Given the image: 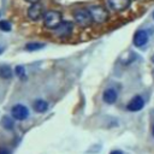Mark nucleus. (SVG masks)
<instances>
[{"label":"nucleus","instance_id":"obj_8","mask_svg":"<svg viewBox=\"0 0 154 154\" xmlns=\"http://www.w3.org/2000/svg\"><path fill=\"white\" fill-rule=\"evenodd\" d=\"M143 106H144V100L142 99V96L136 95V96H134V97L129 101L126 108H128L129 111H131V112H137V111L142 109Z\"/></svg>","mask_w":154,"mask_h":154},{"label":"nucleus","instance_id":"obj_11","mask_svg":"<svg viewBox=\"0 0 154 154\" xmlns=\"http://www.w3.org/2000/svg\"><path fill=\"white\" fill-rule=\"evenodd\" d=\"M47 108H48V103L43 100H36L34 102V109L38 113H42V112L47 111Z\"/></svg>","mask_w":154,"mask_h":154},{"label":"nucleus","instance_id":"obj_17","mask_svg":"<svg viewBox=\"0 0 154 154\" xmlns=\"http://www.w3.org/2000/svg\"><path fill=\"white\" fill-rule=\"evenodd\" d=\"M111 154H123L120 150H113V152H111Z\"/></svg>","mask_w":154,"mask_h":154},{"label":"nucleus","instance_id":"obj_5","mask_svg":"<svg viewBox=\"0 0 154 154\" xmlns=\"http://www.w3.org/2000/svg\"><path fill=\"white\" fill-rule=\"evenodd\" d=\"M43 6L38 2L31 4V6L28 8V17L32 20H38L41 17H43Z\"/></svg>","mask_w":154,"mask_h":154},{"label":"nucleus","instance_id":"obj_10","mask_svg":"<svg viewBox=\"0 0 154 154\" xmlns=\"http://www.w3.org/2000/svg\"><path fill=\"white\" fill-rule=\"evenodd\" d=\"M117 96H118L117 91L114 89H112V88H109V89L103 91V101L106 103H114L117 101Z\"/></svg>","mask_w":154,"mask_h":154},{"label":"nucleus","instance_id":"obj_20","mask_svg":"<svg viewBox=\"0 0 154 154\" xmlns=\"http://www.w3.org/2000/svg\"><path fill=\"white\" fill-rule=\"evenodd\" d=\"M1 52H2V48H1V47H0V53H1Z\"/></svg>","mask_w":154,"mask_h":154},{"label":"nucleus","instance_id":"obj_13","mask_svg":"<svg viewBox=\"0 0 154 154\" xmlns=\"http://www.w3.org/2000/svg\"><path fill=\"white\" fill-rule=\"evenodd\" d=\"M42 47H45V43H40V42H30V43H28L25 46V48L28 51H37V49H40Z\"/></svg>","mask_w":154,"mask_h":154},{"label":"nucleus","instance_id":"obj_18","mask_svg":"<svg viewBox=\"0 0 154 154\" xmlns=\"http://www.w3.org/2000/svg\"><path fill=\"white\" fill-rule=\"evenodd\" d=\"M0 154H8V152H7L6 149H1V150H0Z\"/></svg>","mask_w":154,"mask_h":154},{"label":"nucleus","instance_id":"obj_9","mask_svg":"<svg viewBox=\"0 0 154 154\" xmlns=\"http://www.w3.org/2000/svg\"><path fill=\"white\" fill-rule=\"evenodd\" d=\"M148 41V34L146 30H137L134 35V45L136 47H142Z\"/></svg>","mask_w":154,"mask_h":154},{"label":"nucleus","instance_id":"obj_21","mask_svg":"<svg viewBox=\"0 0 154 154\" xmlns=\"http://www.w3.org/2000/svg\"><path fill=\"white\" fill-rule=\"evenodd\" d=\"M153 136H154V126H153Z\"/></svg>","mask_w":154,"mask_h":154},{"label":"nucleus","instance_id":"obj_3","mask_svg":"<svg viewBox=\"0 0 154 154\" xmlns=\"http://www.w3.org/2000/svg\"><path fill=\"white\" fill-rule=\"evenodd\" d=\"M73 18H75V20L81 26H88L93 22V18H91V14H90L89 10H85V8H78V10H76L73 12Z\"/></svg>","mask_w":154,"mask_h":154},{"label":"nucleus","instance_id":"obj_6","mask_svg":"<svg viewBox=\"0 0 154 154\" xmlns=\"http://www.w3.org/2000/svg\"><path fill=\"white\" fill-rule=\"evenodd\" d=\"M72 30H73V25H72L71 22H61L60 25L54 29L55 34H57L59 37H63V38L69 37V36L71 35Z\"/></svg>","mask_w":154,"mask_h":154},{"label":"nucleus","instance_id":"obj_4","mask_svg":"<svg viewBox=\"0 0 154 154\" xmlns=\"http://www.w3.org/2000/svg\"><path fill=\"white\" fill-rule=\"evenodd\" d=\"M106 2H107V6L109 10L120 12V11L126 10L130 6L131 0H106Z\"/></svg>","mask_w":154,"mask_h":154},{"label":"nucleus","instance_id":"obj_15","mask_svg":"<svg viewBox=\"0 0 154 154\" xmlns=\"http://www.w3.org/2000/svg\"><path fill=\"white\" fill-rule=\"evenodd\" d=\"M11 28H12V25H11V23L8 20H1L0 22V29L2 31H10Z\"/></svg>","mask_w":154,"mask_h":154},{"label":"nucleus","instance_id":"obj_7","mask_svg":"<svg viewBox=\"0 0 154 154\" xmlns=\"http://www.w3.org/2000/svg\"><path fill=\"white\" fill-rule=\"evenodd\" d=\"M11 114L14 119L17 120H24L28 118L29 116V109L24 106V105H14L12 107V111H11Z\"/></svg>","mask_w":154,"mask_h":154},{"label":"nucleus","instance_id":"obj_12","mask_svg":"<svg viewBox=\"0 0 154 154\" xmlns=\"http://www.w3.org/2000/svg\"><path fill=\"white\" fill-rule=\"evenodd\" d=\"M11 76H12V70L10 66H6V65L0 66V77L1 78L7 79V78H11Z\"/></svg>","mask_w":154,"mask_h":154},{"label":"nucleus","instance_id":"obj_1","mask_svg":"<svg viewBox=\"0 0 154 154\" xmlns=\"http://www.w3.org/2000/svg\"><path fill=\"white\" fill-rule=\"evenodd\" d=\"M63 22V17H61V13L58 12V11H47L45 14H43V23H45V26L48 28V29H55L60 25V23Z\"/></svg>","mask_w":154,"mask_h":154},{"label":"nucleus","instance_id":"obj_2","mask_svg":"<svg viewBox=\"0 0 154 154\" xmlns=\"http://www.w3.org/2000/svg\"><path fill=\"white\" fill-rule=\"evenodd\" d=\"M89 12L91 14V18H93V22L95 23H105L107 19H108V12L105 7L102 6H99V5H95V6H91L89 8Z\"/></svg>","mask_w":154,"mask_h":154},{"label":"nucleus","instance_id":"obj_14","mask_svg":"<svg viewBox=\"0 0 154 154\" xmlns=\"http://www.w3.org/2000/svg\"><path fill=\"white\" fill-rule=\"evenodd\" d=\"M1 124H2V126L5 128V129H12L13 128V120H12V118H10V117H4L2 118V120H1Z\"/></svg>","mask_w":154,"mask_h":154},{"label":"nucleus","instance_id":"obj_19","mask_svg":"<svg viewBox=\"0 0 154 154\" xmlns=\"http://www.w3.org/2000/svg\"><path fill=\"white\" fill-rule=\"evenodd\" d=\"M25 1H28V2H30V4H34V2H37L38 0H25Z\"/></svg>","mask_w":154,"mask_h":154},{"label":"nucleus","instance_id":"obj_16","mask_svg":"<svg viewBox=\"0 0 154 154\" xmlns=\"http://www.w3.org/2000/svg\"><path fill=\"white\" fill-rule=\"evenodd\" d=\"M16 73H17L19 77H25L24 67H23V66H17V67H16Z\"/></svg>","mask_w":154,"mask_h":154},{"label":"nucleus","instance_id":"obj_22","mask_svg":"<svg viewBox=\"0 0 154 154\" xmlns=\"http://www.w3.org/2000/svg\"><path fill=\"white\" fill-rule=\"evenodd\" d=\"M153 17H154V12H153Z\"/></svg>","mask_w":154,"mask_h":154}]
</instances>
